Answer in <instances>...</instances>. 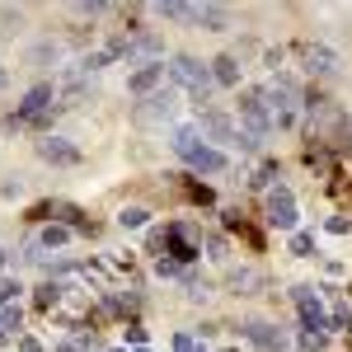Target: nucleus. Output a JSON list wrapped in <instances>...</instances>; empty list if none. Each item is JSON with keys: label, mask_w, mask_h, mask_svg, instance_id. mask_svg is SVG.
I'll use <instances>...</instances> for the list:
<instances>
[{"label": "nucleus", "mask_w": 352, "mask_h": 352, "mask_svg": "<svg viewBox=\"0 0 352 352\" xmlns=\"http://www.w3.org/2000/svg\"><path fill=\"white\" fill-rule=\"evenodd\" d=\"M169 146H174V151H179V155H184L197 174H221V169L230 164V160H226V151L202 146V141H197V127H179V132L169 136Z\"/></svg>", "instance_id": "f257e3e1"}, {"label": "nucleus", "mask_w": 352, "mask_h": 352, "mask_svg": "<svg viewBox=\"0 0 352 352\" xmlns=\"http://www.w3.org/2000/svg\"><path fill=\"white\" fill-rule=\"evenodd\" d=\"M169 80L179 85V89H188L192 99H197V109L212 99V85H217V80H212V71H207L197 56H174V61H169Z\"/></svg>", "instance_id": "f03ea898"}, {"label": "nucleus", "mask_w": 352, "mask_h": 352, "mask_svg": "<svg viewBox=\"0 0 352 352\" xmlns=\"http://www.w3.org/2000/svg\"><path fill=\"white\" fill-rule=\"evenodd\" d=\"M263 94H268V109H272V127H296V113H300V89H296V80L277 76Z\"/></svg>", "instance_id": "7ed1b4c3"}, {"label": "nucleus", "mask_w": 352, "mask_h": 352, "mask_svg": "<svg viewBox=\"0 0 352 352\" xmlns=\"http://www.w3.org/2000/svg\"><path fill=\"white\" fill-rule=\"evenodd\" d=\"M240 132L254 136V141H263V136L272 132V109H268V94L263 89H244L240 94Z\"/></svg>", "instance_id": "20e7f679"}, {"label": "nucleus", "mask_w": 352, "mask_h": 352, "mask_svg": "<svg viewBox=\"0 0 352 352\" xmlns=\"http://www.w3.org/2000/svg\"><path fill=\"white\" fill-rule=\"evenodd\" d=\"M263 221H268L272 230H296V202H292V188H287V184H272L268 188Z\"/></svg>", "instance_id": "39448f33"}, {"label": "nucleus", "mask_w": 352, "mask_h": 352, "mask_svg": "<svg viewBox=\"0 0 352 352\" xmlns=\"http://www.w3.org/2000/svg\"><path fill=\"white\" fill-rule=\"evenodd\" d=\"M197 132L212 136V141H221V146H244V132L221 109H197Z\"/></svg>", "instance_id": "423d86ee"}, {"label": "nucleus", "mask_w": 352, "mask_h": 352, "mask_svg": "<svg viewBox=\"0 0 352 352\" xmlns=\"http://www.w3.org/2000/svg\"><path fill=\"white\" fill-rule=\"evenodd\" d=\"M52 104H56V85H47V80L33 85L24 99H19V109H14V118H10V122H19V127H24V122H38L43 113H52Z\"/></svg>", "instance_id": "0eeeda50"}, {"label": "nucleus", "mask_w": 352, "mask_h": 352, "mask_svg": "<svg viewBox=\"0 0 352 352\" xmlns=\"http://www.w3.org/2000/svg\"><path fill=\"white\" fill-rule=\"evenodd\" d=\"M292 296H296L300 324L310 329V333H324V329H329V315H324V305H320V292H310V287H296Z\"/></svg>", "instance_id": "6e6552de"}, {"label": "nucleus", "mask_w": 352, "mask_h": 352, "mask_svg": "<svg viewBox=\"0 0 352 352\" xmlns=\"http://www.w3.org/2000/svg\"><path fill=\"white\" fill-rule=\"evenodd\" d=\"M174 109H179V89H160L136 109V122H164V118H174Z\"/></svg>", "instance_id": "1a4fd4ad"}, {"label": "nucleus", "mask_w": 352, "mask_h": 352, "mask_svg": "<svg viewBox=\"0 0 352 352\" xmlns=\"http://www.w3.org/2000/svg\"><path fill=\"white\" fill-rule=\"evenodd\" d=\"M164 76H169V66L164 61H155V66H141V71H132L127 76V94H160V85H164Z\"/></svg>", "instance_id": "9d476101"}, {"label": "nucleus", "mask_w": 352, "mask_h": 352, "mask_svg": "<svg viewBox=\"0 0 352 352\" xmlns=\"http://www.w3.org/2000/svg\"><path fill=\"white\" fill-rule=\"evenodd\" d=\"M38 155L47 164H80V151H76L66 136H43V141H38Z\"/></svg>", "instance_id": "9b49d317"}, {"label": "nucleus", "mask_w": 352, "mask_h": 352, "mask_svg": "<svg viewBox=\"0 0 352 352\" xmlns=\"http://www.w3.org/2000/svg\"><path fill=\"white\" fill-rule=\"evenodd\" d=\"M244 338L254 343L258 352H282V329H272V324H263V320H254V324H244Z\"/></svg>", "instance_id": "f8f14e48"}, {"label": "nucleus", "mask_w": 352, "mask_h": 352, "mask_svg": "<svg viewBox=\"0 0 352 352\" xmlns=\"http://www.w3.org/2000/svg\"><path fill=\"white\" fill-rule=\"evenodd\" d=\"M305 71L310 76H333L338 71V52L333 47H305Z\"/></svg>", "instance_id": "ddd939ff"}, {"label": "nucleus", "mask_w": 352, "mask_h": 352, "mask_svg": "<svg viewBox=\"0 0 352 352\" xmlns=\"http://www.w3.org/2000/svg\"><path fill=\"white\" fill-rule=\"evenodd\" d=\"M197 24L212 28V33H226L230 28V10L226 5H197Z\"/></svg>", "instance_id": "4468645a"}, {"label": "nucleus", "mask_w": 352, "mask_h": 352, "mask_svg": "<svg viewBox=\"0 0 352 352\" xmlns=\"http://www.w3.org/2000/svg\"><path fill=\"white\" fill-rule=\"evenodd\" d=\"M212 80L217 85H240V56H217V61H212Z\"/></svg>", "instance_id": "2eb2a0df"}, {"label": "nucleus", "mask_w": 352, "mask_h": 352, "mask_svg": "<svg viewBox=\"0 0 352 352\" xmlns=\"http://www.w3.org/2000/svg\"><path fill=\"white\" fill-rule=\"evenodd\" d=\"M155 14L179 19V24H197V5H184V0H164V5H155Z\"/></svg>", "instance_id": "dca6fc26"}, {"label": "nucleus", "mask_w": 352, "mask_h": 352, "mask_svg": "<svg viewBox=\"0 0 352 352\" xmlns=\"http://www.w3.org/2000/svg\"><path fill=\"white\" fill-rule=\"evenodd\" d=\"M164 240H169V249H174V263H192V258H197V249L188 244V235H184L179 226H169V230H164Z\"/></svg>", "instance_id": "f3484780"}, {"label": "nucleus", "mask_w": 352, "mask_h": 352, "mask_svg": "<svg viewBox=\"0 0 352 352\" xmlns=\"http://www.w3.org/2000/svg\"><path fill=\"white\" fill-rule=\"evenodd\" d=\"M66 240H71V226H52V221H47V226L38 230V244H43V249H61Z\"/></svg>", "instance_id": "a211bd4d"}, {"label": "nucleus", "mask_w": 352, "mask_h": 352, "mask_svg": "<svg viewBox=\"0 0 352 352\" xmlns=\"http://www.w3.org/2000/svg\"><path fill=\"white\" fill-rule=\"evenodd\" d=\"M19 324H24L19 300H14V305H0V333H19Z\"/></svg>", "instance_id": "6ab92c4d"}, {"label": "nucleus", "mask_w": 352, "mask_h": 352, "mask_svg": "<svg viewBox=\"0 0 352 352\" xmlns=\"http://www.w3.org/2000/svg\"><path fill=\"white\" fill-rule=\"evenodd\" d=\"M146 221H151L146 207H122V212H118V226H122V230H141Z\"/></svg>", "instance_id": "aec40b11"}, {"label": "nucleus", "mask_w": 352, "mask_h": 352, "mask_svg": "<svg viewBox=\"0 0 352 352\" xmlns=\"http://www.w3.org/2000/svg\"><path fill=\"white\" fill-rule=\"evenodd\" d=\"M56 300H61V287H56V282H47V287H38V296H33V305H38V310H52Z\"/></svg>", "instance_id": "412c9836"}, {"label": "nucleus", "mask_w": 352, "mask_h": 352, "mask_svg": "<svg viewBox=\"0 0 352 352\" xmlns=\"http://www.w3.org/2000/svg\"><path fill=\"white\" fill-rule=\"evenodd\" d=\"M310 249H315V235H310V230H296V235H292V254H296V258H310Z\"/></svg>", "instance_id": "4be33fe9"}, {"label": "nucleus", "mask_w": 352, "mask_h": 352, "mask_svg": "<svg viewBox=\"0 0 352 352\" xmlns=\"http://www.w3.org/2000/svg\"><path fill=\"white\" fill-rule=\"evenodd\" d=\"M19 292H24V287H19V277H0V305H14Z\"/></svg>", "instance_id": "5701e85b"}, {"label": "nucleus", "mask_w": 352, "mask_h": 352, "mask_svg": "<svg viewBox=\"0 0 352 352\" xmlns=\"http://www.w3.org/2000/svg\"><path fill=\"white\" fill-rule=\"evenodd\" d=\"M272 179H277V164L263 160V164H258V174H254L249 184H254V188H272Z\"/></svg>", "instance_id": "b1692460"}, {"label": "nucleus", "mask_w": 352, "mask_h": 352, "mask_svg": "<svg viewBox=\"0 0 352 352\" xmlns=\"http://www.w3.org/2000/svg\"><path fill=\"white\" fill-rule=\"evenodd\" d=\"M258 282H263L258 272H235V277H230V287H235V292H244V287H258Z\"/></svg>", "instance_id": "393cba45"}, {"label": "nucleus", "mask_w": 352, "mask_h": 352, "mask_svg": "<svg viewBox=\"0 0 352 352\" xmlns=\"http://www.w3.org/2000/svg\"><path fill=\"white\" fill-rule=\"evenodd\" d=\"M300 348H305V352H320V348H324V333H310V329H305V333H300Z\"/></svg>", "instance_id": "a878e982"}, {"label": "nucleus", "mask_w": 352, "mask_h": 352, "mask_svg": "<svg viewBox=\"0 0 352 352\" xmlns=\"http://www.w3.org/2000/svg\"><path fill=\"white\" fill-rule=\"evenodd\" d=\"M122 333H127V343H132V348H146V329H141V324H127Z\"/></svg>", "instance_id": "bb28decb"}, {"label": "nucleus", "mask_w": 352, "mask_h": 352, "mask_svg": "<svg viewBox=\"0 0 352 352\" xmlns=\"http://www.w3.org/2000/svg\"><path fill=\"white\" fill-rule=\"evenodd\" d=\"M329 230H333V235H348L352 221H348V217H329Z\"/></svg>", "instance_id": "cd10ccee"}, {"label": "nucleus", "mask_w": 352, "mask_h": 352, "mask_svg": "<svg viewBox=\"0 0 352 352\" xmlns=\"http://www.w3.org/2000/svg\"><path fill=\"white\" fill-rule=\"evenodd\" d=\"M155 268H160V277H179V263H174V258H160Z\"/></svg>", "instance_id": "c85d7f7f"}, {"label": "nucleus", "mask_w": 352, "mask_h": 352, "mask_svg": "<svg viewBox=\"0 0 352 352\" xmlns=\"http://www.w3.org/2000/svg\"><path fill=\"white\" fill-rule=\"evenodd\" d=\"M174 352H197V348H192V338H188V333H179V338H174Z\"/></svg>", "instance_id": "c756f323"}, {"label": "nucleus", "mask_w": 352, "mask_h": 352, "mask_svg": "<svg viewBox=\"0 0 352 352\" xmlns=\"http://www.w3.org/2000/svg\"><path fill=\"white\" fill-rule=\"evenodd\" d=\"M85 348H94V338H80V343H66V348H56V352H85Z\"/></svg>", "instance_id": "7c9ffc66"}, {"label": "nucleus", "mask_w": 352, "mask_h": 352, "mask_svg": "<svg viewBox=\"0 0 352 352\" xmlns=\"http://www.w3.org/2000/svg\"><path fill=\"white\" fill-rule=\"evenodd\" d=\"M0 268H5V249H0Z\"/></svg>", "instance_id": "2f4dec72"}, {"label": "nucleus", "mask_w": 352, "mask_h": 352, "mask_svg": "<svg viewBox=\"0 0 352 352\" xmlns=\"http://www.w3.org/2000/svg\"><path fill=\"white\" fill-rule=\"evenodd\" d=\"M132 352H151V348H132Z\"/></svg>", "instance_id": "473e14b6"}, {"label": "nucleus", "mask_w": 352, "mask_h": 352, "mask_svg": "<svg viewBox=\"0 0 352 352\" xmlns=\"http://www.w3.org/2000/svg\"><path fill=\"white\" fill-rule=\"evenodd\" d=\"M348 136H352V118H348Z\"/></svg>", "instance_id": "72a5a7b5"}]
</instances>
